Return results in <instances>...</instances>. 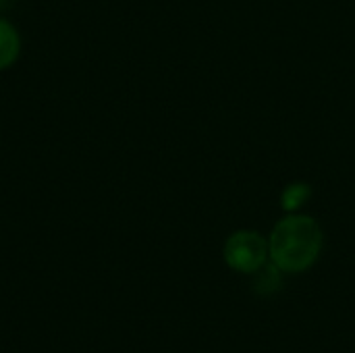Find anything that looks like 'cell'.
<instances>
[{
    "mask_svg": "<svg viewBox=\"0 0 355 353\" xmlns=\"http://www.w3.org/2000/svg\"><path fill=\"white\" fill-rule=\"evenodd\" d=\"M322 252V229L306 214L281 218L268 239V256L283 273L308 270Z\"/></svg>",
    "mask_w": 355,
    "mask_h": 353,
    "instance_id": "6da1fadb",
    "label": "cell"
},
{
    "mask_svg": "<svg viewBox=\"0 0 355 353\" xmlns=\"http://www.w3.org/2000/svg\"><path fill=\"white\" fill-rule=\"evenodd\" d=\"M227 264L243 275H254L268 260V241L256 231H237L225 243Z\"/></svg>",
    "mask_w": 355,
    "mask_h": 353,
    "instance_id": "7a4b0ae2",
    "label": "cell"
},
{
    "mask_svg": "<svg viewBox=\"0 0 355 353\" xmlns=\"http://www.w3.org/2000/svg\"><path fill=\"white\" fill-rule=\"evenodd\" d=\"M19 52H21V37L17 29L8 21L0 19V71L8 69L19 58Z\"/></svg>",
    "mask_w": 355,
    "mask_h": 353,
    "instance_id": "3957f363",
    "label": "cell"
}]
</instances>
